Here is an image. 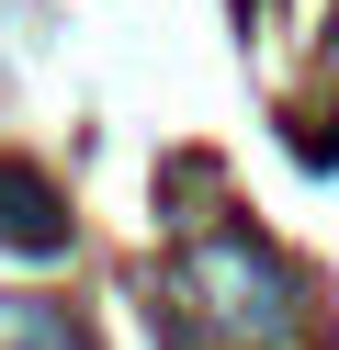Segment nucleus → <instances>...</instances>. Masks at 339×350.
Instances as JSON below:
<instances>
[{
  "mask_svg": "<svg viewBox=\"0 0 339 350\" xmlns=\"http://www.w3.org/2000/svg\"><path fill=\"white\" fill-rule=\"evenodd\" d=\"M181 317H215L226 339H249V350H271L294 327V282H283V260L260 249V237H238V226H203L192 249H181Z\"/></svg>",
  "mask_w": 339,
  "mask_h": 350,
  "instance_id": "1",
  "label": "nucleus"
},
{
  "mask_svg": "<svg viewBox=\"0 0 339 350\" xmlns=\"http://www.w3.org/2000/svg\"><path fill=\"white\" fill-rule=\"evenodd\" d=\"M0 237H12V249H68V215H57V192H45L34 181V170H12V159H0Z\"/></svg>",
  "mask_w": 339,
  "mask_h": 350,
  "instance_id": "2",
  "label": "nucleus"
},
{
  "mask_svg": "<svg viewBox=\"0 0 339 350\" xmlns=\"http://www.w3.org/2000/svg\"><path fill=\"white\" fill-rule=\"evenodd\" d=\"M0 350H79V339H68V317H57V305L0 294Z\"/></svg>",
  "mask_w": 339,
  "mask_h": 350,
  "instance_id": "3",
  "label": "nucleus"
}]
</instances>
